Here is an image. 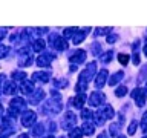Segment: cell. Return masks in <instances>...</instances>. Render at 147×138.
Returning a JSON list of instances; mask_svg holds the SVG:
<instances>
[{"instance_id":"484cf974","label":"cell","mask_w":147,"mask_h":138,"mask_svg":"<svg viewBox=\"0 0 147 138\" xmlns=\"http://www.w3.org/2000/svg\"><path fill=\"white\" fill-rule=\"evenodd\" d=\"M118 62L123 64V66H126V64L129 63V55L127 54H119L118 55Z\"/></svg>"},{"instance_id":"30bf717a","label":"cell","mask_w":147,"mask_h":138,"mask_svg":"<svg viewBox=\"0 0 147 138\" xmlns=\"http://www.w3.org/2000/svg\"><path fill=\"white\" fill-rule=\"evenodd\" d=\"M52 60H54L52 54H43V55H38V57H37V64H38L40 68H43V66H48Z\"/></svg>"},{"instance_id":"5b68a950","label":"cell","mask_w":147,"mask_h":138,"mask_svg":"<svg viewBox=\"0 0 147 138\" xmlns=\"http://www.w3.org/2000/svg\"><path fill=\"white\" fill-rule=\"evenodd\" d=\"M106 101V97L103 92H92L90 98H89V104L90 106H95V108H98V106H103Z\"/></svg>"},{"instance_id":"74e56055","label":"cell","mask_w":147,"mask_h":138,"mask_svg":"<svg viewBox=\"0 0 147 138\" xmlns=\"http://www.w3.org/2000/svg\"><path fill=\"white\" fill-rule=\"evenodd\" d=\"M77 71V66H75V64H72V66H71V72H75Z\"/></svg>"},{"instance_id":"7c38bea8","label":"cell","mask_w":147,"mask_h":138,"mask_svg":"<svg viewBox=\"0 0 147 138\" xmlns=\"http://www.w3.org/2000/svg\"><path fill=\"white\" fill-rule=\"evenodd\" d=\"M32 78H34V81H49V78H51V72H46V71H38V72H34L32 74Z\"/></svg>"},{"instance_id":"60d3db41","label":"cell","mask_w":147,"mask_h":138,"mask_svg":"<svg viewBox=\"0 0 147 138\" xmlns=\"http://www.w3.org/2000/svg\"><path fill=\"white\" fill-rule=\"evenodd\" d=\"M146 92H147V83H146Z\"/></svg>"},{"instance_id":"2e32d148","label":"cell","mask_w":147,"mask_h":138,"mask_svg":"<svg viewBox=\"0 0 147 138\" xmlns=\"http://www.w3.org/2000/svg\"><path fill=\"white\" fill-rule=\"evenodd\" d=\"M95 132V126L89 121H84L83 124V133H86V135H92V133Z\"/></svg>"},{"instance_id":"603a6c76","label":"cell","mask_w":147,"mask_h":138,"mask_svg":"<svg viewBox=\"0 0 147 138\" xmlns=\"http://www.w3.org/2000/svg\"><path fill=\"white\" fill-rule=\"evenodd\" d=\"M136 129H138V123L136 121H132L130 126H129V129H127V133H129V135H135Z\"/></svg>"},{"instance_id":"8fae6325","label":"cell","mask_w":147,"mask_h":138,"mask_svg":"<svg viewBox=\"0 0 147 138\" xmlns=\"http://www.w3.org/2000/svg\"><path fill=\"white\" fill-rule=\"evenodd\" d=\"M84 60H86V51H83V49H78L71 55V62L72 63H83Z\"/></svg>"},{"instance_id":"277c9868","label":"cell","mask_w":147,"mask_h":138,"mask_svg":"<svg viewBox=\"0 0 147 138\" xmlns=\"http://www.w3.org/2000/svg\"><path fill=\"white\" fill-rule=\"evenodd\" d=\"M25 106H26L25 100L20 98V97H17V98H12L11 100V103H9V110H11L12 115H16V114L20 112V110L25 109Z\"/></svg>"},{"instance_id":"cb8c5ba5","label":"cell","mask_w":147,"mask_h":138,"mask_svg":"<svg viewBox=\"0 0 147 138\" xmlns=\"http://www.w3.org/2000/svg\"><path fill=\"white\" fill-rule=\"evenodd\" d=\"M112 55H113V52H112V51H109V52H106V54L103 55V57H101V62L107 64L109 62H112Z\"/></svg>"},{"instance_id":"d4e9b609","label":"cell","mask_w":147,"mask_h":138,"mask_svg":"<svg viewBox=\"0 0 147 138\" xmlns=\"http://www.w3.org/2000/svg\"><path fill=\"white\" fill-rule=\"evenodd\" d=\"M81 117H83L84 121H89L90 117H92V112H90L89 109H81Z\"/></svg>"},{"instance_id":"4316f807","label":"cell","mask_w":147,"mask_h":138,"mask_svg":"<svg viewBox=\"0 0 147 138\" xmlns=\"http://www.w3.org/2000/svg\"><path fill=\"white\" fill-rule=\"evenodd\" d=\"M126 94H127V87L126 86H119L118 89L115 91V95H117V97H124Z\"/></svg>"},{"instance_id":"9c48e42d","label":"cell","mask_w":147,"mask_h":138,"mask_svg":"<svg viewBox=\"0 0 147 138\" xmlns=\"http://www.w3.org/2000/svg\"><path fill=\"white\" fill-rule=\"evenodd\" d=\"M89 31H90V28H86V29L77 31V32H75V35L72 37V43H74V45H78V43H81V41H83V39H86V35L89 34Z\"/></svg>"},{"instance_id":"44dd1931","label":"cell","mask_w":147,"mask_h":138,"mask_svg":"<svg viewBox=\"0 0 147 138\" xmlns=\"http://www.w3.org/2000/svg\"><path fill=\"white\" fill-rule=\"evenodd\" d=\"M77 31H78L77 28H66V29H64V37H66V39H69V37H71V39H72V37L75 35Z\"/></svg>"},{"instance_id":"f1b7e54d","label":"cell","mask_w":147,"mask_h":138,"mask_svg":"<svg viewBox=\"0 0 147 138\" xmlns=\"http://www.w3.org/2000/svg\"><path fill=\"white\" fill-rule=\"evenodd\" d=\"M118 127H119L118 123H113L112 126H110V135H112V137H117L118 135Z\"/></svg>"},{"instance_id":"7bdbcfd3","label":"cell","mask_w":147,"mask_h":138,"mask_svg":"<svg viewBox=\"0 0 147 138\" xmlns=\"http://www.w3.org/2000/svg\"><path fill=\"white\" fill-rule=\"evenodd\" d=\"M142 138H147V135H146V137H142Z\"/></svg>"},{"instance_id":"ab89813d","label":"cell","mask_w":147,"mask_h":138,"mask_svg":"<svg viewBox=\"0 0 147 138\" xmlns=\"http://www.w3.org/2000/svg\"><path fill=\"white\" fill-rule=\"evenodd\" d=\"M144 54L147 55V43H146V46H144Z\"/></svg>"},{"instance_id":"d6a6232c","label":"cell","mask_w":147,"mask_h":138,"mask_svg":"<svg viewBox=\"0 0 147 138\" xmlns=\"http://www.w3.org/2000/svg\"><path fill=\"white\" fill-rule=\"evenodd\" d=\"M117 40H118V37L115 34H109L107 35V43H113V41H117Z\"/></svg>"},{"instance_id":"f35d334b","label":"cell","mask_w":147,"mask_h":138,"mask_svg":"<svg viewBox=\"0 0 147 138\" xmlns=\"http://www.w3.org/2000/svg\"><path fill=\"white\" fill-rule=\"evenodd\" d=\"M98 138H107V135H106V133H100Z\"/></svg>"},{"instance_id":"e0dca14e","label":"cell","mask_w":147,"mask_h":138,"mask_svg":"<svg viewBox=\"0 0 147 138\" xmlns=\"http://www.w3.org/2000/svg\"><path fill=\"white\" fill-rule=\"evenodd\" d=\"M81 137H83V129L80 127H74L69 133V138H81Z\"/></svg>"},{"instance_id":"1f68e13d","label":"cell","mask_w":147,"mask_h":138,"mask_svg":"<svg viewBox=\"0 0 147 138\" xmlns=\"http://www.w3.org/2000/svg\"><path fill=\"white\" fill-rule=\"evenodd\" d=\"M110 31H112L110 28H101V29H96V34H101V35H103V34H109Z\"/></svg>"},{"instance_id":"83f0119b","label":"cell","mask_w":147,"mask_h":138,"mask_svg":"<svg viewBox=\"0 0 147 138\" xmlns=\"http://www.w3.org/2000/svg\"><path fill=\"white\" fill-rule=\"evenodd\" d=\"M141 131H142V132H147V112H144V115H142V120H141Z\"/></svg>"},{"instance_id":"9a60e30c","label":"cell","mask_w":147,"mask_h":138,"mask_svg":"<svg viewBox=\"0 0 147 138\" xmlns=\"http://www.w3.org/2000/svg\"><path fill=\"white\" fill-rule=\"evenodd\" d=\"M123 75H124V74H123V71H118V72H115L113 75L109 78V81H107V83H109L110 86H115V85H117V83H118L119 80H123Z\"/></svg>"},{"instance_id":"ac0fdd59","label":"cell","mask_w":147,"mask_h":138,"mask_svg":"<svg viewBox=\"0 0 147 138\" xmlns=\"http://www.w3.org/2000/svg\"><path fill=\"white\" fill-rule=\"evenodd\" d=\"M43 97H45V92H43V91H37V94H34V95L31 97V103H32V104L38 103V101L43 98Z\"/></svg>"},{"instance_id":"7a4b0ae2","label":"cell","mask_w":147,"mask_h":138,"mask_svg":"<svg viewBox=\"0 0 147 138\" xmlns=\"http://www.w3.org/2000/svg\"><path fill=\"white\" fill-rule=\"evenodd\" d=\"M49 43H51V46H52L54 49H57V51H66L67 49V41L64 39H61L60 35H57V34L51 35Z\"/></svg>"},{"instance_id":"52a82bcc","label":"cell","mask_w":147,"mask_h":138,"mask_svg":"<svg viewBox=\"0 0 147 138\" xmlns=\"http://www.w3.org/2000/svg\"><path fill=\"white\" fill-rule=\"evenodd\" d=\"M77 123V117L74 115L72 112H67L66 115H64V121H63V127L66 129V131H71V129H74V126H75Z\"/></svg>"},{"instance_id":"b9f144b4","label":"cell","mask_w":147,"mask_h":138,"mask_svg":"<svg viewBox=\"0 0 147 138\" xmlns=\"http://www.w3.org/2000/svg\"><path fill=\"white\" fill-rule=\"evenodd\" d=\"M118 138H126V137H118Z\"/></svg>"},{"instance_id":"6da1fadb","label":"cell","mask_w":147,"mask_h":138,"mask_svg":"<svg viewBox=\"0 0 147 138\" xmlns=\"http://www.w3.org/2000/svg\"><path fill=\"white\" fill-rule=\"evenodd\" d=\"M95 71H96V63L92 62V63L87 64V68L80 74V78H78V83H77V87H75L78 94H83V92H86L87 85H89V80L95 75Z\"/></svg>"},{"instance_id":"3957f363","label":"cell","mask_w":147,"mask_h":138,"mask_svg":"<svg viewBox=\"0 0 147 138\" xmlns=\"http://www.w3.org/2000/svg\"><path fill=\"white\" fill-rule=\"evenodd\" d=\"M132 98L136 101V106L138 108H142L146 104V91L141 89V87H136V89L132 91Z\"/></svg>"},{"instance_id":"ba28073f","label":"cell","mask_w":147,"mask_h":138,"mask_svg":"<svg viewBox=\"0 0 147 138\" xmlns=\"http://www.w3.org/2000/svg\"><path fill=\"white\" fill-rule=\"evenodd\" d=\"M35 118H37V115L32 112V110H26V112L23 114V117H22V124H23V126H26V127H29V126L34 124Z\"/></svg>"},{"instance_id":"f546056e","label":"cell","mask_w":147,"mask_h":138,"mask_svg":"<svg viewBox=\"0 0 147 138\" xmlns=\"http://www.w3.org/2000/svg\"><path fill=\"white\" fill-rule=\"evenodd\" d=\"M32 133H34L35 137H40L41 133H43V126H41V124H37L34 127V131H32Z\"/></svg>"},{"instance_id":"5bb4252c","label":"cell","mask_w":147,"mask_h":138,"mask_svg":"<svg viewBox=\"0 0 147 138\" xmlns=\"http://www.w3.org/2000/svg\"><path fill=\"white\" fill-rule=\"evenodd\" d=\"M20 89H22L23 94H26V95H31L32 92H35V91H34V83H32V81H28V80L23 81V85L20 86Z\"/></svg>"},{"instance_id":"8992f818","label":"cell","mask_w":147,"mask_h":138,"mask_svg":"<svg viewBox=\"0 0 147 138\" xmlns=\"http://www.w3.org/2000/svg\"><path fill=\"white\" fill-rule=\"evenodd\" d=\"M107 75H109V72H107V69H101L100 74L95 77V87L96 89H101L104 85H106V80H107Z\"/></svg>"},{"instance_id":"8d00e7d4","label":"cell","mask_w":147,"mask_h":138,"mask_svg":"<svg viewBox=\"0 0 147 138\" xmlns=\"http://www.w3.org/2000/svg\"><path fill=\"white\" fill-rule=\"evenodd\" d=\"M17 138H29V137H28V133H20Z\"/></svg>"},{"instance_id":"4fadbf2b","label":"cell","mask_w":147,"mask_h":138,"mask_svg":"<svg viewBox=\"0 0 147 138\" xmlns=\"http://www.w3.org/2000/svg\"><path fill=\"white\" fill-rule=\"evenodd\" d=\"M84 103H86V95L84 94H78L75 98L71 100V104L74 106V108H78V109H81Z\"/></svg>"},{"instance_id":"ffe728a7","label":"cell","mask_w":147,"mask_h":138,"mask_svg":"<svg viewBox=\"0 0 147 138\" xmlns=\"http://www.w3.org/2000/svg\"><path fill=\"white\" fill-rule=\"evenodd\" d=\"M45 46H46V43L41 39H38V40H35L34 41V49L37 51V52H40V51H43L45 49Z\"/></svg>"},{"instance_id":"4dcf8cb0","label":"cell","mask_w":147,"mask_h":138,"mask_svg":"<svg viewBox=\"0 0 147 138\" xmlns=\"http://www.w3.org/2000/svg\"><path fill=\"white\" fill-rule=\"evenodd\" d=\"M8 51H9V48H8V46H5V45H0V58H2V57H5V55L8 54Z\"/></svg>"},{"instance_id":"d6986e66","label":"cell","mask_w":147,"mask_h":138,"mask_svg":"<svg viewBox=\"0 0 147 138\" xmlns=\"http://www.w3.org/2000/svg\"><path fill=\"white\" fill-rule=\"evenodd\" d=\"M5 94H16V85L12 81H6L5 86Z\"/></svg>"},{"instance_id":"7402d4cb","label":"cell","mask_w":147,"mask_h":138,"mask_svg":"<svg viewBox=\"0 0 147 138\" xmlns=\"http://www.w3.org/2000/svg\"><path fill=\"white\" fill-rule=\"evenodd\" d=\"M25 78H26V72H20V71L12 72V80H25Z\"/></svg>"},{"instance_id":"e575fe53","label":"cell","mask_w":147,"mask_h":138,"mask_svg":"<svg viewBox=\"0 0 147 138\" xmlns=\"http://www.w3.org/2000/svg\"><path fill=\"white\" fill-rule=\"evenodd\" d=\"M55 86H58V87H66L67 86V81L64 80V81H55Z\"/></svg>"},{"instance_id":"d590c367","label":"cell","mask_w":147,"mask_h":138,"mask_svg":"<svg viewBox=\"0 0 147 138\" xmlns=\"http://www.w3.org/2000/svg\"><path fill=\"white\" fill-rule=\"evenodd\" d=\"M133 63H135V64H140V57H138L136 54L133 55Z\"/></svg>"},{"instance_id":"836d02e7","label":"cell","mask_w":147,"mask_h":138,"mask_svg":"<svg viewBox=\"0 0 147 138\" xmlns=\"http://www.w3.org/2000/svg\"><path fill=\"white\" fill-rule=\"evenodd\" d=\"M92 51H94V54H95V55H98V54L101 52V46L95 43L94 46H92Z\"/></svg>"}]
</instances>
